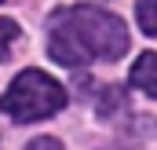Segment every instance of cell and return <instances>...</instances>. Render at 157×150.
<instances>
[{
  "mask_svg": "<svg viewBox=\"0 0 157 150\" xmlns=\"http://www.w3.org/2000/svg\"><path fill=\"white\" fill-rule=\"evenodd\" d=\"M132 84H135L146 99H157V55L154 51H146V55L135 59V66H132Z\"/></svg>",
  "mask_w": 157,
  "mask_h": 150,
  "instance_id": "3957f363",
  "label": "cell"
},
{
  "mask_svg": "<svg viewBox=\"0 0 157 150\" xmlns=\"http://www.w3.org/2000/svg\"><path fill=\"white\" fill-rule=\"evenodd\" d=\"M66 106V88L44 70H22L0 95V110L11 121H44Z\"/></svg>",
  "mask_w": 157,
  "mask_h": 150,
  "instance_id": "7a4b0ae2",
  "label": "cell"
},
{
  "mask_svg": "<svg viewBox=\"0 0 157 150\" xmlns=\"http://www.w3.org/2000/svg\"><path fill=\"white\" fill-rule=\"evenodd\" d=\"M26 150H62L59 139H51V136H40V139H29V147Z\"/></svg>",
  "mask_w": 157,
  "mask_h": 150,
  "instance_id": "52a82bcc",
  "label": "cell"
},
{
  "mask_svg": "<svg viewBox=\"0 0 157 150\" xmlns=\"http://www.w3.org/2000/svg\"><path fill=\"white\" fill-rule=\"evenodd\" d=\"M113 106H124V92L121 88H106V95H102V113H113Z\"/></svg>",
  "mask_w": 157,
  "mask_h": 150,
  "instance_id": "8992f818",
  "label": "cell"
},
{
  "mask_svg": "<svg viewBox=\"0 0 157 150\" xmlns=\"http://www.w3.org/2000/svg\"><path fill=\"white\" fill-rule=\"evenodd\" d=\"M135 18H139L146 37H157V0H139L135 4Z\"/></svg>",
  "mask_w": 157,
  "mask_h": 150,
  "instance_id": "277c9868",
  "label": "cell"
},
{
  "mask_svg": "<svg viewBox=\"0 0 157 150\" xmlns=\"http://www.w3.org/2000/svg\"><path fill=\"white\" fill-rule=\"evenodd\" d=\"M128 26L99 7H62L51 15L48 55L62 66H88L91 59H121L128 51Z\"/></svg>",
  "mask_w": 157,
  "mask_h": 150,
  "instance_id": "6da1fadb",
  "label": "cell"
},
{
  "mask_svg": "<svg viewBox=\"0 0 157 150\" xmlns=\"http://www.w3.org/2000/svg\"><path fill=\"white\" fill-rule=\"evenodd\" d=\"M18 37H22L18 22H15V18H0V62L11 59V48H15V40H18Z\"/></svg>",
  "mask_w": 157,
  "mask_h": 150,
  "instance_id": "5b68a950",
  "label": "cell"
}]
</instances>
